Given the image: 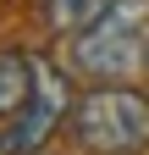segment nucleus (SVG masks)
<instances>
[{"instance_id": "nucleus-1", "label": "nucleus", "mask_w": 149, "mask_h": 155, "mask_svg": "<svg viewBox=\"0 0 149 155\" xmlns=\"http://www.w3.org/2000/svg\"><path fill=\"white\" fill-rule=\"evenodd\" d=\"M72 139L88 155H144L149 150V94L133 83H94L72 100Z\"/></svg>"}, {"instance_id": "nucleus-2", "label": "nucleus", "mask_w": 149, "mask_h": 155, "mask_svg": "<svg viewBox=\"0 0 149 155\" xmlns=\"http://www.w3.org/2000/svg\"><path fill=\"white\" fill-rule=\"evenodd\" d=\"M149 67V22L105 11L94 28L72 33V72L83 83H133Z\"/></svg>"}, {"instance_id": "nucleus-3", "label": "nucleus", "mask_w": 149, "mask_h": 155, "mask_svg": "<svg viewBox=\"0 0 149 155\" xmlns=\"http://www.w3.org/2000/svg\"><path fill=\"white\" fill-rule=\"evenodd\" d=\"M66 116H72L66 72L55 61H44V55H33V94L11 122H0V155H39Z\"/></svg>"}, {"instance_id": "nucleus-4", "label": "nucleus", "mask_w": 149, "mask_h": 155, "mask_svg": "<svg viewBox=\"0 0 149 155\" xmlns=\"http://www.w3.org/2000/svg\"><path fill=\"white\" fill-rule=\"evenodd\" d=\"M33 94V55L28 50H0V122H11Z\"/></svg>"}, {"instance_id": "nucleus-5", "label": "nucleus", "mask_w": 149, "mask_h": 155, "mask_svg": "<svg viewBox=\"0 0 149 155\" xmlns=\"http://www.w3.org/2000/svg\"><path fill=\"white\" fill-rule=\"evenodd\" d=\"M105 6H110V0H39V17H44L50 33L72 39V33H83V28H94L100 17H105Z\"/></svg>"}]
</instances>
